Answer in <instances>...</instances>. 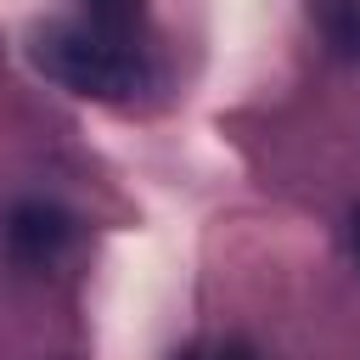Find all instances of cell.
Returning <instances> with one entry per match:
<instances>
[{
    "mask_svg": "<svg viewBox=\"0 0 360 360\" xmlns=\"http://www.w3.org/2000/svg\"><path fill=\"white\" fill-rule=\"evenodd\" d=\"M39 68L51 79H62L73 96H96L112 101L135 84V68L118 45H107L101 34H79V28H51L39 39Z\"/></svg>",
    "mask_w": 360,
    "mask_h": 360,
    "instance_id": "6da1fadb",
    "label": "cell"
},
{
    "mask_svg": "<svg viewBox=\"0 0 360 360\" xmlns=\"http://www.w3.org/2000/svg\"><path fill=\"white\" fill-rule=\"evenodd\" d=\"M73 225L56 202H17L6 214V248L17 264H51L62 248H68Z\"/></svg>",
    "mask_w": 360,
    "mask_h": 360,
    "instance_id": "7a4b0ae2",
    "label": "cell"
},
{
    "mask_svg": "<svg viewBox=\"0 0 360 360\" xmlns=\"http://www.w3.org/2000/svg\"><path fill=\"white\" fill-rule=\"evenodd\" d=\"M321 11V34L332 39V51L360 56V0H315Z\"/></svg>",
    "mask_w": 360,
    "mask_h": 360,
    "instance_id": "3957f363",
    "label": "cell"
},
{
    "mask_svg": "<svg viewBox=\"0 0 360 360\" xmlns=\"http://www.w3.org/2000/svg\"><path fill=\"white\" fill-rule=\"evenodd\" d=\"M90 6H96L107 22H118V17H124V0H90Z\"/></svg>",
    "mask_w": 360,
    "mask_h": 360,
    "instance_id": "277c9868",
    "label": "cell"
},
{
    "mask_svg": "<svg viewBox=\"0 0 360 360\" xmlns=\"http://www.w3.org/2000/svg\"><path fill=\"white\" fill-rule=\"evenodd\" d=\"M191 360H253L248 349H219V354H191Z\"/></svg>",
    "mask_w": 360,
    "mask_h": 360,
    "instance_id": "5b68a950",
    "label": "cell"
},
{
    "mask_svg": "<svg viewBox=\"0 0 360 360\" xmlns=\"http://www.w3.org/2000/svg\"><path fill=\"white\" fill-rule=\"evenodd\" d=\"M349 248H354V259H360V208L349 214Z\"/></svg>",
    "mask_w": 360,
    "mask_h": 360,
    "instance_id": "8992f818",
    "label": "cell"
}]
</instances>
